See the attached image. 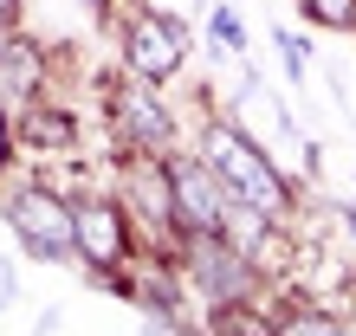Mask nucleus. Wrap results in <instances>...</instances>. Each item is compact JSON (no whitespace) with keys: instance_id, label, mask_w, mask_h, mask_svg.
<instances>
[{"instance_id":"423d86ee","label":"nucleus","mask_w":356,"mask_h":336,"mask_svg":"<svg viewBox=\"0 0 356 336\" xmlns=\"http://www.w3.org/2000/svg\"><path fill=\"white\" fill-rule=\"evenodd\" d=\"M72 233H78V259L111 271L123 265V252H130V201L117 194H85L72 201Z\"/></svg>"},{"instance_id":"9b49d317","label":"nucleus","mask_w":356,"mask_h":336,"mask_svg":"<svg viewBox=\"0 0 356 336\" xmlns=\"http://www.w3.org/2000/svg\"><path fill=\"white\" fill-rule=\"evenodd\" d=\"M311 26H330V33H356V0H298Z\"/></svg>"},{"instance_id":"f257e3e1","label":"nucleus","mask_w":356,"mask_h":336,"mask_svg":"<svg viewBox=\"0 0 356 336\" xmlns=\"http://www.w3.org/2000/svg\"><path fill=\"white\" fill-rule=\"evenodd\" d=\"M201 162L227 181V194H234V201L266 207V214H279V220H285V207H291L285 175H279V168H272V162L253 149V142L234 130V123H207V130H201Z\"/></svg>"},{"instance_id":"39448f33","label":"nucleus","mask_w":356,"mask_h":336,"mask_svg":"<svg viewBox=\"0 0 356 336\" xmlns=\"http://www.w3.org/2000/svg\"><path fill=\"white\" fill-rule=\"evenodd\" d=\"M7 220L13 233L26 240L33 252H46V259H72L78 252V233H72V201H58L52 187H13L7 194Z\"/></svg>"},{"instance_id":"f03ea898","label":"nucleus","mask_w":356,"mask_h":336,"mask_svg":"<svg viewBox=\"0 0 356 336\" xmlns=\"http://www.w3.org/2000/svg\"><path fill=\"white\" fill-rule=\"evenodd\" d=\"M181 271L207 304H246L259 291V259L240 252L227 233H188L181 240Z\"/></svg>"},{"instance_id":"20e7f679","label":"nucleus","mask_w":356,"mask_h":336,"mask_svg":"<svg viewBox=\"0 0 356 336\" xmlns=\"http://www.w3.org/2000/svg\"><path fill=\"white\" fill-rule=\"evenodd\" d=\"M111 123H117V142L123 149H149V156H169L175 149V117H169V103L156 97V84L149 78H136L130 84H111Z\"/></svg>"},{"instance_id":"ddd939ff","label":"nucleus","mask_w":356,"mask_h":336,"mask_svg":"<svg viewBox=\"0 0 356 336\" xmlns=\"http://www.w3.org/2000/svg\"><path fill=\"white\" fill-rule=\"evenodd\" d=\"M7 156H13V136H7V117H0V168H7Z\"/></svg>"},{"instance_id":"7ed1b4c3","label":"nucleus","mask_w":356,"mask_h":336,"mask_svg":"<svg viewBox=\"0 0 356 336\" xmlns=\"http://www.w3.org/2000/svg\"><path fill=\"white\" fill-rule=\"evenodd\" d=\"M123 201H130V214L149 226L162 240H188V226L175 214V168L169 156H149V149H123Z\"/></svg>"},{"instance_id":"1a4fd4ad","label":"nucleus","mask_w":356,"mask_h":336,"mask_svg":"<svg viewBox=\"0 0 356 336\" xmlns=\"http://www.w3.org/2000/svg\"><path fill=\"white\" fill-rule=\"evenodd\" d=\"M46 84V58L26 33H0V97H33Z\"/></svg>"},{"instance_id":"9d476101","label":"nucleus","mask_w":356,"mask_h":336,"mask_svg":"<svg viewBox=\"0 0 356 336\" xmlns=\"http://www.w3.org/2000/svg\"><path fill=\"white\" fill-rule=\"evenodd\" d=\"M19 136H26L33 149H65V142L78 136V123L65 110H26V117H19Z\"/></svg>"},{"instance_id":"0eeeda50","label":"nucleus","mask_w":356,"mask_h":336,"mask_svg":"<svg viewBox=\"0 0 356 336\" xmlns=\"http://www.w3.org/2000/svg\"><path fill=\"white\" fill-rule=\"evenodd\" d=\"M181 58H188V26L175 13H136L130 26H123V65H130L136 78H175L181 72Z\"/></svg>"},{"instance_id":"f8f14e48","label":"nucleus","mask_w":356,"mask_h":336,"mask_svg":"<svg viewBox=\"0 0 356 336\" xmlns=\"http://www.w3.org/2000/svg\"><path fill=\"white\" fill-rule=\"evenodd\" d=\"M19 26V0H0V33H13Z\"/></svg>"},{"instance_id":"6e6552de","label":"nucleus","mask_w":356,"mask_h":336,"mask_svg":"<svg viewBox=\"0 0 356 336\" xmlns=\"http://www.w3.org/2000/svg\"><path fill=\"white\" fill-rule=\"evenodd\" d=\"M169 168H175V214H181V226L188 233H220L227 207H234L227 181L201 162V149L195 156H169Z\"/></svg>"}]
</instances>
